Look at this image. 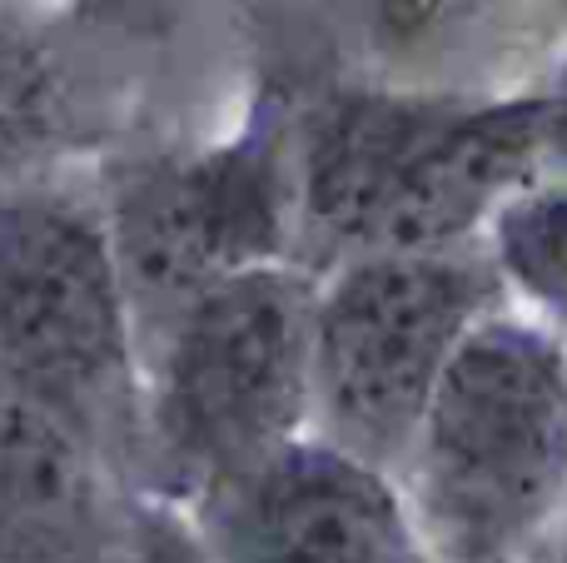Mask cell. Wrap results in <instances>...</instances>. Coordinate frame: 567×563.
<instances>
[{"mask_svg":"<svg viewBox=\"0 0 567 563\" xmlns=\"http://www.w3.org/2000/svg\"><path fill=\"white\" fill-rule=\"evenodd\" d=\"M95 524V444L0 369V559H55Z\"/></svg>","mask_w":567,"mask_h":563,"instance_id":"obj_9","label":"cell"},{"mask_svg":"<svg viewBox=\"0 0 567 563\" xmlns=\"http://www.w3.org/2000/svg\"><path fill=\"white\" fill-rule=\"evenodd\" d=\"M483 255L513 309L567 335V175L528 180L483 229Z\"/></svg>","mask_w":567,"mask_h":563,"instance_id":"obj_10","label":"cell"},{"mask_svg":"<svg viewBox=\"0 0 567 563\" xmlns=\"http://www.w3.org/2000/svg\"><path fill=\"white\" fill-rule=\"evenodd\" d=\"M533 563H567V524L558 529V539H553V544L543 549V554L533 559Z\"/></svg>","mask_w":567,"mask_h":563,"instance_id":"obj_15","label":"cell"},{"mask_svg":"<svg viewBox=\"0 0 567 563\" xmlns=\"http://www.w3.org/2000/svg\"><path fill=\"white\" fill-rule=\"evenodd\" d=\"M369 50L393 70H429L458 55L498 0H353Z\"/></svg>","mask_w":567,"mask_h":563,"instance_id":"obj_12","label":"cell"},{"mask_svg":"<svg viewBox=\"0 0 567 563\" xmlns=\"http://www.w3.org/2000/svg\"><path fill=\"white\" fill-rule=\"evenodd\" d=\"M65 130L60 60L16 6H0V180L35 165Z\"/></svg>","mask_w":567,"mask_h":563,"instance_id":"obj_11","label":"cell"},{"mask_svg":"<svg viewBox=\"0 0 567 563\" xmlns=\"http://www.w3.org/2000/svg\"><path fill=\"white\" fill-rule=\"evenodd\" d=\"M498 305L483 245L333 259L313 295L309 434L393 479L453 349Z\"/></svg>","mask_w":567,"mask_h":563,"instance_id":"obj_2","label":"cell"},{"mask_svg":"<svg viewBox=\"0 0 567 563\" xmlns=\"http://www.w3.org/2000/svg\"><path fill=\"white\" fill-rule=\"evenodd\" d=\"M538 100H543V170L567 175V60L548 80V90H538Z\"/></svg>","mask_w":567,"mask_h":563,"instance_id":"obj_13","label":"cell"},{"mask_svg":"<svg viewBox=\"0 0 567 563\" xmlns=\"http://www.w3.org/2000/svg\"><path fill=\"white\" fill-rule=\"evenodd\" d=\"M293 205L265 155L229 150L195 165H159L120 195L110 235L130 299H155L165 315L249 265L284 259Z\"/></svg>","mask_w":567,"mask_h":563,"instance_id":"obj_5","label":"cell"},{"mask_svg":"<svg viewBox=\"0 0 567 563\" xmlns=\"http://www.w3.org/2000/svg\"><path fill=\"white\" fill-rule=\"evenodd\" d=\"M468 95L423 85H379L333 95L303 130L293 160V229L329 249V265L359 255L409 160ZM323 265V269H329Z\"/></svg>","mask_w":567,"mask_h":563,"instance_id":"obj_8","label":"cell"},{"mask_svg":"<svg viewBox=\"0 0 567 563\" xmlns=\"http://www.w3.org/2000/svg\"><path fill=\"white\" fill-rule=\"evenodd\" d=\"M313 295V269L269 259L235 269L169 315L150 434L175 479L225 499L309 434Z\"/></svg>","mask_w":567,"mask_h":563,"instance_id":"obj_3","label":"cell"},{"mask_svg":"<svg viewBox=\"0 0 567 563\" xmlns=\"http://www.w3.org/2000/svg\"><path fill=\"white\" fill-rule=\"evenodd\" d=\"M229 563H433L389 474L303 434L225 494Z\"/></svg>","mask_w":567,"mask_h":563,"instance_id":"obj_6","label":"cell"},{"mask_svg":"<svg viewBox=\"0 0 567 563\" xmlns=\"http://www.w3.org/2000/svg\"><path fill=\"white\" fill-rule=\"evenodd\" d=\"M0 6H20V0H0Z\"/></svg>","mask_w":567,"mask_h":563,"instance_id":"obj_16","label":"cell"},{"mask_svg":"<svg viewBox=\"0 0 567 563\" xmlns=\"http://www.w3.org/2000/svg\"><path fill=\"white\" fill-rule=\"evenodd\" d=\"M433 563H533L567 524V335L498 305L468 329L393 474Z\"/></svg>","mask_w":567,"mask_h":563,"instance_id":"obj_1","label":"cell"},{"mask_svg":"<svg viewBox=\"0 0 567 563\" xmlns=\"http://www.w3.org/2000/svg\"><path fill=\"white\" fill-rule=\"evenodd\" d=\"M80 16L95 25H155L169 10V0H75Z\"/></svg>","mask_w":567,"mask_h":563,"instance_id":"obj_14","label":"cell"},{"mask_svg":"<svg viewBox=\"0 0 567 563\" xmlns=\"http://www.w3.org/2000/svg\"><path fill=\"white\" fill-rule=\"evenodd\" d=\"M543 175V100H463L409 160L363 249L483 245L503 205Z\"/></svg>","mask_w":567,"mask_h":563,"instance_id":"obj_7","label":"cell"},{"mask_svg":"<svg viewBox=\"0 0 567 563\" xmlns=\"http://www.w3.org/2000/svg\"><path fill=\"white\" fill-rule=\"evenodd\" d=\"M0 369L90 439L130 409L135 299L110 219L70 195H0Z\"/></svg>","mask_w":567,"mask_h":563,"instance_id":"obj_4","label":"cell"}]
</instances>
